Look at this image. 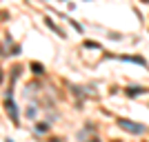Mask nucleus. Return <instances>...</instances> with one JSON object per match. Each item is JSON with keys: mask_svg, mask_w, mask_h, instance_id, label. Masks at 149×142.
Here are the masks:
<instances>
[{"mask_svg": "<svg viewBox=\"0 0 149 142\" xmlns=\"http://www.w3.org/2000/svg\"><path fill=\"white\" fill-rule=\"evenodd\" d=\"M45 25H47V27H51V29L56 31L58 36H62V38H65V31H60V29H58V27H56V25H54V22H51V20H49V18H45Z\"/></svg>", "mask_w": 149, "mask_h": 142, "instance_id": "nucleus-3", "label": "nucleus"}, {"mask_svg": "<svg viewBox=\"0 0 149 142\" xmlns=\"http://www.w3.org/2000/svg\"><path fill=\"white\" fill-rule=\"evenodd\" d=\"M85 47H87V49H98L100 51V44L93 42V40H85Z\"/></svg>", "mask_w": 149, "mask_h": 142, "instance_id": "nucleus-5", "label": "nucleus"}, {"mask_svg": "<svg viewBox=\"0 0 149 142\" xmlns=\"http://www.w3.org/2000/svg\"><path fill=\"white\" fill-rule=\"evenodd\" d=\"M31 69H33V71H36V73H42V67H40V64H38V62H33V64H31Z\"/></svg>", "mask_w": 149, "mask_h": 142, "instance_id": "nucleus-6", "label": "nucleus"}, {"mask_svg": "<svg viewBox=\"0 0 149 142\" xmlns=\"http://www.w3.org/2000/svg\"><path fill=\"white\" fill-rule=\"evenodd\" d=\"M5 107H7V111H9V116H11V120H13V122H18V111H16V105H13L11 98H7Z\"/></svg>", "mask_w": 149, "mask_h": 142, "instance_id": "nucleus-2", "label": "nucleus"}, {"mask_svg": "<svg viewBox=\"0 0 149 142\" xmlns=\"http://www.w3.org/2000/svg\"><path fill=\"white\" fill-rule=\"evenodd\" d=\"M120 60H129V62H138V64H145L143 58H131V56H120Z\"/></svg>", "mask_w": 149, "mask_h": 142, "instance_id": "nucleus-4", "label": "nucleus"}, {"mask_svg": "<svg viewBox=\"0 0 149 142\" xmlns=\"http://www.w3.org/2000/svg\"><path fill=\"white\" fill-rule=\"evenodd\" d=\"M116 122H118V127H120V129L129 131V133H143V131H145V127H143V124L131 122V120H125V118H118Z\"/></svg>", "mask_w": 149, "mask_h": 142, "instance_id": "nucleus-1", "label": "nucleus"}]
</instances>
